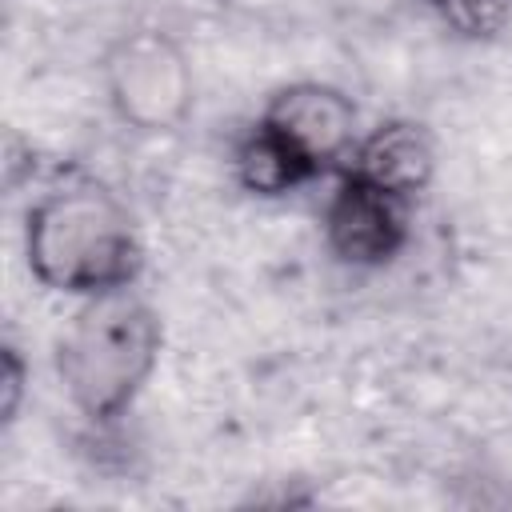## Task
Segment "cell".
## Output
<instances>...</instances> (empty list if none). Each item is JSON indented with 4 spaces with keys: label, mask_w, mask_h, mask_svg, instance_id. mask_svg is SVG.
Returning a JSON list of instances; mask_svg holds the SVG:
<instances>
[{
    "label": "cell",
    "mask_w": 512,
    "mask_h": 512,
    "mask_svg": "<svg viewBox=\"0 0 512 512\" xmlns=\"http://www.w3.org/2000/svg\"><path fill=\"white\" fill-rule=\"evenodd\" d=\"M424 4L464 40H492L504 32L512 16V0H424Z\"/></svg>",
    "instance_id": "cell-7"
},
{
    "label": "cell",
    "mask_w": 512,
    "mask_h": 512,
    "mask_svg": "<svg viewBox=\"0 0 512 512\" xmlns=\"http://www.w3.org/2000/svg\"><path fill=\"white\" fill-rule=\"evenodd\" d=\"M324 248L344 268H384L412 236V200H400L356 172H336V188L324 200Z\"/></svg>",
    "instance_id": "cell-5"
},
{
    "label": "cell",
    "mask_w": 512,
    "mask_h": 512,
    "mask_svg": "<svg viewBox=\"0 0 512 512\" xmlns=\"http://www.w3.org/2000/svg\"><path fill=\"white\" fill-rule=\"evenodd\" d=\"M28 276L60 296H96L128 288L144 268V240L132 208L104 180L64 172L24 208Z\"/></svg>",
    "instance_id": "cell-1"
},
{
    "label": "cell",
    "mask_w": 512,
    "mask_h": 512,
    "mask_svg": "<svg viewBox=\"0 0 512 512\" xmlns=\"http://www.w3.org/2000/svg\"><path fill=\"white\" fill-rule=\"evenodd\" d=\"M24 384H28V364L12 340L0 348V424H16L20 404H24Z\"/></svg>",
    "instance_id": "cell-8"
},
{
    "label": "cell",
    "mask_w": 512,
    "mask_h": 512,
    "mask_svg": "<svg viewBox=\"0 0 512 512\" xmlns=\"http://www.w3.org/2000/svg\"><path fill=\"white\" fill-rule=\"evenodd\" d=\"M344 172H356L368 184L416 204V196L436 176V136L428 124L408 116L380 120L376 128L360 132Z\"/></svg>",
    "instance_id": "cell-6"
},
{
    "label": "cell",
    "mask_w": 512,
    "mask_h": 512,
    "mask_svg": "<svg viewBox=\"0 0 512 512\" xmlns=\"http://www.w3.org/2000/svg\"><path fill=\"white\" fill-rule=\"evenodd\" d=\"M100 84L112 116L136 136H172L196 108L192 56L160 24L120 32L100 56Z\"/></svg>",
    "instance_id": "cell-3"
},
{
    "label": "cell",
    "mask_w": 512,
    "mask_h": 512,
    "mask_svg": "<svg viewBox=\"0 0 512 512\" xmlns=\"http://www.w3.org/2000/svg\"><path fill=\"white\" fill-rule=\"evenodd\" d=\"M164 348V320L148 296L128 288L84 296L56 336L52 364L68 404L88 424H116L148 388Z\"/></svg>",
    "instance_id": "cell-2"
},
{
    "label": "cell",
    "mask_w": 512,
    "mask_h": 512,
    "mask_svg": "<svg viewBox=\"0 0 512 512\" xmlns=\"http://www.w3.org/2000/svg\"><path fill=\"white\" fill-rule=\"evenodd\" d=\"M252 128L300 172L304 184L340 172L360 140L352 96L324 80H292L268 92Z\"/></svg>",
    "instance_id": "cell-4"
}]
</instances>
